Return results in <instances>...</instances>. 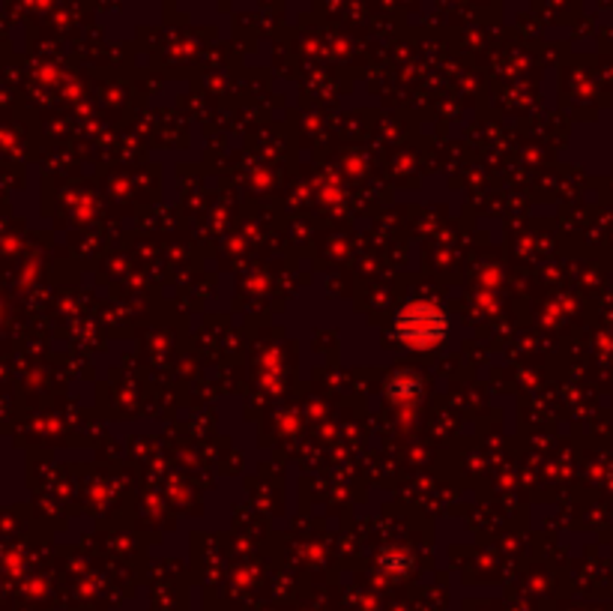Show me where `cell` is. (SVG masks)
I'll return each instance as SVG.
<instances>
[{"label": "cell", "mask_w": 613, "mask_h": 611, "mask_svg": "<svg viewBox=\"0 0 613 611\" xmlns=\"http://www.w3.org/2000/svg\"><path fill=\"white\" fill-rule=\"evenodd\" d=\"M398 339L411 345H434L444 339V315L428 306V303H416L398 318Z\"/></svg>", "instance_id": "1"}]
</instances>
